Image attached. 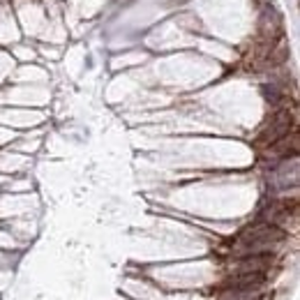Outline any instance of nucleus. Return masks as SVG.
I'll use <instances>...</instances> for the list:
<instances>
[{
	"label": "nucleus",
	"mask_w": 300,
	"mask_h": 300,
	"mask_svg": "<svg viewBox=\"0 0 300 300\" xmlns=\"http://www.w3.org/2000/svg\"><path fill=\"white\" fill-rule=\"evenodd\" d=\"M288 130H291V116H288V111H280V114H275V118L270 120V125H266L261 130V134L256 136V146L264 148V146L275 144L277 138L286 136Z\"/></svg>",
	"instance_id": "3"
},
{
	"label": "nucleus",
	"mask_w": 300,
	"mask_h": 300,
	"mask_svg": "<svg viewBox=\"0 0 300 300\" xmlns=\"http://www.w3.org/2000/svg\"><path fill=\"white\" fill-rule=\"evenodd\" d=\"M286 240V231H284L280 224L266 222V220H256V222L247 224L242 231L236 238V247H238L242 254L250 252H264L270 247L280 245Z\"/></svg>",
	"instance_id": "1"
},
{
	"label": "nucleus",
	"mask_w": 300,
	"mask_h": 300,
	"mask_svg": "<svg viewBox=\"0 0 300 300\" xmlns=\"http://www.w3.org/2000/svg\"><path fill=\"white\" fill-rule=\"evenodd\" d=\"M266 282H268V275H266L264 270H238L236 275H231L226 282L220 286V291L231 294V296L252 294V291H258Z\"/></svg>",
	"instance_id": "2"
}]
</instances>
